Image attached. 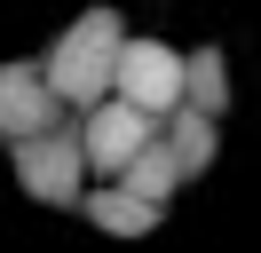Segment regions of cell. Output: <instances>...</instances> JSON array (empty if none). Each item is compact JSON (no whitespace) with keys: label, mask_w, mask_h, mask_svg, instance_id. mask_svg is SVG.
Masks as SVG:
<instances>
[{"label":"cell","mask_w":261,"mask_h":253,"mask_svg":"<svg viewBox=\"0 0 261 253\" xmlns=\"http://www.w3.org/2000/svg\"><path fill=\"white\" fill-rule=\"evenodd\" d=\"M119 47H127L119 8H87L80 24L40 56V63H48V87L64 95L71 111H95L103 95H119Z\"/></svg>","instance_id":"1"},{"label":"cell","mask_w":261,"mask_h":253,"mask_svg":"<svg viewBox=\"0 0 261 253\" xmlns=\"http://www.w3.org/2000/svg\"><path fill=\"white\" fill-rule=\"evenodd\" d=\"M87 135L80 127H48V135L16 142V182L32 190L40 206H87Z\"/></svg>","instance_id":"2"},{"label":"cell","mask_w":261,"mask_h":253,"mask_svg":"<svg viewBox=\"0 0 261 253\" xmlns=\"http://www.w3.org/2000/svg\"><path fill=\"white\" fill-rule=\"evenodd\" d=\"M159 127H166V119H150L143 103H127V95H103L95 111H80V135H87V166L119 182V174H127V158L143 150V142L159 135Z\"/></svg>","instance_id":"3"},{"label":"cell","mask_w":261,"mask_h":253,"mask_svg":"<svg viewBox=\"0 0 261 253\" xmlns=\"http://www.w3.org/2000/svg\"><path fill=\"white\" fill-rule=\"evenodd\" d=\"M64 95L48 87V63H0V142L16 150V142L48 135V127H64Z\"/></svg>","instance_id":"4"},{"label":"cell","mask_w":261,"mask_h":253,"mask_svg":"<svg viewBox=\"0 0 261 253\" xmlns=\"http://www.w3.org/2000/svg\"><path fill=\"white\" fill-rule=\"evenodd\" d=\"M119 95H127V103H143L150 119L182 111V47L135 40V32H127V47H119Z\"/></svg>","instance_id":"5"},{"label":"cell","mask_w":261,"mask_h":253,"mask_svg":"<svg viewBox=\"0 0 261 253\" xmlns=\"http://www.w3.org/2000/svg\"><path fill=\"white\" fill-rule=\"evenodd\" d=\"M87 221L111 230V237H150V230L166 221V206H159V198H135L127 182H111V190H87Z\"/></svg>","instance_id":"6"},{"label":"cell","mask_w":261,"mask_h":253,"mask_svg":"<svg viewBox=\"0 0 261 253\" xmlns=\"http://www.w3.org/2000/svg\"><path fill=\"white\" fill-rule=\"evenodd\" d=\"M119 182H127L135 198H159V206H166V198H174L182 182H190V166H182V158H174V142H166V135H150L143 150L127 158V174H119Z\"/></svg>","instance_id":"7"},{"label":"cell","mask_w":261,"mask_h":253,"mask_svg":"<svg viewBox=\"0 0 261 253\" xmlns=\"http://www.w3.org/2000/svg\"><path fill=\"white\" fill-rule=\"evenodd\" d=\"M182 103L190 111H229V71H222V47H182Z\"/></svg>","instance_id":"8"},{"label":"cell","mask_w":261,"mask_h":253,"mask_svg":"<svg viewBox=\"0 0 261 253\" xmlns=\"http://www.w3.org/2000/svg\"><path fill=\"white\" fill-rule=\"evenodd\" d=\"M159 135L166 142H174V158H182V166H214V142H222V119H214V111H190V103H182V111H166V127H159Z\"/></svg>","instance_id":"9"}]
</instances>
